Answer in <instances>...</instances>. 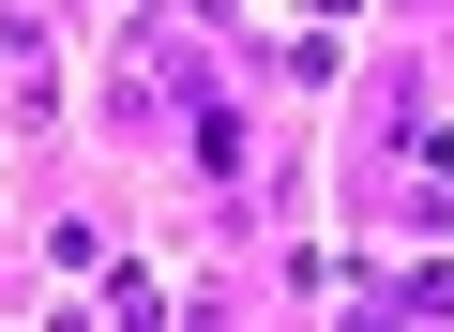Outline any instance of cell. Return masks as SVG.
Wrapping results in <instances>:
<instances>
[{"instance_id": "1", "label": "cell", "mask_w": 454, "mask_h": 332, "mask_svg": "<svg viewBox=\"0 0 454 332\" xmlns=\"http://www.w3.org/2000/svg\"><path fill=\"white\" fill-rule=\"evenodd\" d=\"M106 332H167V302H152V287L121 272V287H106Z\"/></svg>"}]
</instances>
